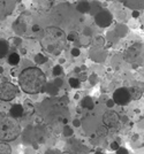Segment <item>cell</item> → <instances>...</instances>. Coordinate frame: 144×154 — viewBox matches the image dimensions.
<instances>
[{
	"label": "cell",
	"mask_w": 144,
	"mask_h": 154,
	"mask_svg": "<svg viewBox=\"0 0 144 154\" xmlns=\"http://www.w3.org/2000/svg\"><path fill=\"white\" fill-rule=\"evenodd\" d=\"M95 154H104V153H103V152H96Z\"/></svg>",
	"instance_id": "29"
},
{
	"label": "cell",
	"mask_w": 144,
	"mask_h": 154,
	"mask_svg": "<svg viewBox=\"0 0 144 154\" xmlns=\"http://www.w3.org/2000/svg\"><path fill=\"white\" fill-rule=\"evenodd\" d=\"M119 122V116L117 113L108 112L104 115V123L107 126H117Z\"/></svg>",
	"instance_id": "7"
},
{
	"label": "cell",
	"mask_w": 144,
	"mask_h": 154,
	"mask_svg": "<svg viewBox=\"0 0 144 154\" xmlns=\"http://www.w3.org/2000/svg\"><path fill=\"white\" fill-rule=\"evenodd\" d=\"M9 52V43L5 39H0V59L5 57Z\"/></svg>",
	"instance_id": "9"
},
{
	"label": "cell",
	"mask_w": 144,
	"mask_h": 154,
	"mask_svg": "<svg viewBox=\"0 0 144 154\" xmlns=\"http://www.w3.org/2000/svg\"><path fill=\"white\" fill-rule=\"evenodd\" d=\"M68 82H69V85H70L73 89H79L80 85H81V81H80L79 78H75V77H72Z\"/></svg>",
	"instance_id": "16"
},
{
	"label": "cell",
	"mask_w": 144,
	"mask_h": 154,
	"mask_svg": "<svg viewBox=\"0 0 144 154\" xmlns=\"http://www.w3.org/2000/svg\"><path fill=\"white\" fill-rule=\"evenodd\" d=\"M12 150L9 147V145L5 144L4 141H0V154H11Z\"/></svg>",
	"instance_id": "12"
},
{
	"label": "cell",
	"mask_w": 144,
	"mask_h": 154,
	"mask_svg": "<svg viewBox=\"0 0 144 154\" xmlns=\"http://www.w3.org/2000/svg\"><path fill=\"white\" fill-rule=\"evenodd\" d=\"M82 105H83L84 108H88V109H92L93 108V101L91 100L90 97H85V98L83 99Z\"/></svg>",
	"instance_id": "14"
},
{
	"label": "cell",
	"mask_w": 144,
	"mask_h": 154,
	"mask_svg": "<svg viewBox=\"0 0 144 154\" xmlns=\"http://www.w3.org/2000/svg\"><path fill=\"white\" fill-rule=\"evenodd\" d=\"M76 37H77V33H76V32H70V33L67 36V39H68V40H74V39H76Z\"/></svg>",
	"instance_id": "19"
},
{
	"label": "cell",
	"mask_w": 144,
	"mask_h": 154,
	"mask_svg": "<svg viewBox=\"0 0 144 154\" xmlns=\"http://www.w3.org/2000/svg\"><path fill=\"white\" fill-rule=\"evenodd\" d=\"M38 30H39V27H38V26H34V27H32V31L36 32V31H38Z\"/></svg>",
	"instance_id": "27"
},
{
	"label": "cell",
	"mask_w": 144,
	"mask_h": 154,
	"mask_svg": "<svg viewBox=\"0 0 144 154\" xmlns=\"http://www.w3.org/2000/svg\"><path fill=\"white\" fill-rule=\"evenodd\" d=\"M89 8H90V6H89V4L87 1H81L79 4V6H77V9L81 13H87L89 11Z\"/></svg>",
	"instance_id": "13"
},
{
	"label": "cell",
	"mask_w": 144,
	"mask_h": 154,
	"mask_svg": "<svg viewBox=\"0 0 144 154\" xmlns=\"http://www.w3.org/2000/svg\"><path fill=\"white\" fill-rule=\"evenodd\" d=\"M121 1H123L125 4H127V1H128V0H121ZM137 2H138V4H140L142 7H143V0H137Z\"/></svg>",
	"instance_id": "25"
},
{
	"label": "cell",
	"mask_w": 144,
	"mask_h": 154,
	"mask_svg": "<svg viewBox=\"0 0 144 154\" xmlns=\"http://www.w3.org/2000/svg\"><path fill=\"white\" fill-rule=\"evenodd\" d=\"M4 72V68L2 67H0V74H2Z\"/></svg>",
	"instance_id": "28"
},
{
	"label": "cell",
	"mask_w": 144,
	"mask_h": 154,
	"mask_svg": "<svg viewBox=\"0 0 144 154\" xmlns=\"http://www.w3.org/2000/svg\"><path fill=\"white\" fill-rule=\"evenodd\" d=\"M61 72H62L61 66H55V67L53 68V75H54V76H59Z\"/></svg>",
	"instance_id": "18"
},
{
	"label": "cell",
	"mask_w": 144,
	"mask_h": 154,
	"mask_svg": "<svg viewBox=\"0 0 144 154\" xmlns=\"http://www.w3.org/2000/svg\"><path fill=\"white\" fill-rule=\"evenodd\" d=\"M23 111H24L26 114H29V115H31V114L34 113V106L31 105V102H29V101H26V102H24Z\"/></svg>",
	"instance_id": "15"
},
{
	"label": "cell",
	"mask_w": 144,
	"mask_h": 154,
	"mask_svg": "<svg viewBox=\"0 0 144 154\" xmlns=\"http://www.w3.org/2000/svg\"><path fill=\"white\" fill-rule=\"evenodd\" d=\"M9 115L14 117V119H20L24 115V111H23V105L20 104H15L11 107L9 109Z\"/></svg>",
	"instance_id": "8"
},
{
	"label": "cell",
	"mask_w": 144,
	"mask_h": 154,
	"mask_svg": "<svg viewBox=\"0 0 144 154\" xmlns=\"http://www.w3.org/2000/svg\"><path fill=\"white\" fill-rule=\"evenodd\" d=\"M80 54H81V52H80L79 48H73L72 50V55L73 56H80Z\"/></svg>",
	"instance_id": "21"
},
{
	"label": "cell",
	"mask_w": 144,
	"mask_h": 154,
	"mask_svg": "<svg viewBox=\"0 0 144 154\" xmlns=\"http://www.w3.org/2000/svg\"><path fill=\"white\" fill-rule=\"evenodd\" d=\"M7 62H8V65L14 66V67H15V66H17V65L20 63V55H19V53H16V52L11 53V54L8 55Z\"/></svg>",
	"instance_id": "10"
},
{
	"label": "cell",
	"mask_w": 144,
	"mask_h": 154,
	"mask_svg": "<svg viewBox=\"0 0 144 154\" xmlns=\"http://www.w3.org/2000/svg\"><path fill=\"white\" fill-rule=\"evenodd\" d=\"M138 15H140V12H137V11H135V12L133 13V16H134V17H138Z\"/></svg>",
	"instance_id": "26"
},
{
	"label": "cell",
	"mask_w": 144,
	"mask_h": 154,
	"mask_svg": "<svg viewBox=\"0 0 144 154\" xmlns=\"http://www.w3.org/2000/svg\"><path fill=\"white\" fill-rule=\"evenodd\" d=\"M21 132V126L17 119L0 117V141H12L19 137Z\"/></svg>",
	"instance_id": "3"
},
{
	"label": "cell",
	"mask_w": 144,
	"mask_h": 154,
	"mask_svg": "<svg viewBox=\"0 0 144 154\" xmlns=\"http://www.w3.org/2000/svg\"><path fill=\"white\" fill-rule=\"evenodd\" d=\"M35 62L38 63V65H43L46 62V57L43 55V54H37L35 56Z\"/></svg>",
	"instance_id": "17"
},
{
	"label": "cell",
	"mask_w": 144,
	"mask_h": 154,
	"mask_svg": "<svg viewBox=\"0 0 144 154\" xmlns=\"http://www.w3.org/2000/svg\"><path fill=\"white\" fill-rule=\"evenodd\" d=\"M129 90V93H130V98L131 100H138V99L142 97V93L143 91L138 87H131V89H128Z\"/></svg>",
	"instance_id": "11"
},
{
	"label": "cell",
	"mask_w": 144,
	"mask_h": 154,
	"mask_svg": "<svg viewBox=\"0 0 144 154\" xmlns=\"http://www.w3.org/2000/svg\"><path fill=\"white\" fill-rule=\"evenodd\" d=\"M119 147H120V146H119V144L117 143V141H112V143H111V148H112V150L117 151Z\"/></svg>",
	"instance_id": "22"
},
{
	"label": "cell",
	"mask_w": 144,
	"mask_h": 154,
	"mask_svg": "<svg viewBox=\"0 0 144 154\" xmlns=\"http://www.w3.org/2000/svg\"><path fill=\"white\" fill-rule=\"evenodd\" d=\"M19 93V87L11 82H4L0 84V100L12 101Z\"/></svg>",
	"instance_id": "4"
},
{
	"label": "cell",
	"mask_w": 144,
	"mask_h": 154,
	"mask_svg": "<svg viewBox=\"0 0 144 154\" xmlns=\"http://www.w3.org/2000/svg\"><path fill=\"white\" fill-rule=\"evenodd\" d=\"M106 105H107V107H108V108H112V107L114 106V101L111 99V100H108V101H107V104H106Z\"/></svg>",
	"instance_id": "23"
},
{
	"label": "cell",
	"mask_w": 144,
	"mask_h": 154,
	"mask_svg": "<svg viewBox=\"0 0 144 154\" xmlns=\"http://www.w3.org/2000/svg\"><path fill=\"white\" fill-rule=\"evenodd\" d=\"M125 57L129 63H134V62L140 63V61L142 62V60H143V45L141 43H137V44L130 46L127 50Z\"/></svg>",
	"instance_id": "5"
},
{
	"label": "cell",
	"mask_w": 144,
	"mask_h": 154,
	"mask_svg": "<svg viewBox=\"0 0 144 154\" xmlns=\"http://www.w3.org/2000/svg\"><path fill=\"white\" fill-rule=\"evenodd\" d=\"M117 154H128V151L126 148H123V147H119L117 150Z\"/></svg>",
	"instance_id": "20"
},
{
	"label": "cell",
	"mask_w": 144,
	"mask_h": 154,
	"mask_svg": "<svg viewBox=\"0 0 144 154\" xmlns=\"http://www.w3.org/2000/svg\"><path fill=\"white\" fill-rule=\"evenodd\" d=\"M114 104L120 105V106H125L127 104L130 102V93H129V90L127 87H119L114 91L113 93V99Z\"/></svg>",
	"instance_id": "6"
},
{
	"label": "cell",
	"mask_w": 144,
	"mask_h": 154,
	"mask_svg": "<svg viewBox=\"0 0 144 154\" xmlns=\"http://www.w3.org/2000/svg\"><path fill=\"white\" fill-rule=\"evenodd\" d=\"M66 44V36L62 30L58 28H47L42 38L43 48L53 55H59Z\"/></svg>",
	"instance_id": "2"
},
{
	"label": "cell",
	"mask_w": 144,
	"mask_h": 154,
	"mask_svg": "<svg viewBox=\"0 0 144 154\" xmlns=\"http://www.w3.org/2000/svg\"><path fill=\"white\" fill-rule=\"evenodd\" d=\"M19 84L23 92L28 94H37L44 90L46 85V76L39 68L29 67L20 72Z\"/></svg>",
	"instance_id": "1"
},
{
	"label": "cell",
	"mask_w": 144,
	"mask_h": 154,
	"mask_svg": "<svg viewBox=\"0 0 144 154\" xmlns=\"http://www.w3.org/2000/svg\"><path fill=\"white\" fill-rule=\"evenodd\" d=\"M90 83H91L92 85L97 83V81H96V76H91V77H90Z\"/></svg>",
	"instance_id": "24"
}]
</instances>
